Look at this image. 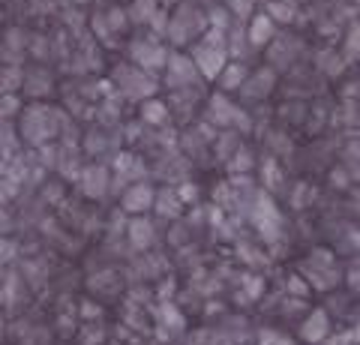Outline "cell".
<instances>
[{
	"mask_svg": "<svg viewBox=\"0 0 360 345\" xmlns=\"http://www.w3.org/2000/svg\"><path fill=\"white\" fill-rule=\"evenodd\" d=\"M127 15L132 25H153V18L160 15V4L156 0H132Z\"/></svg>",
	"mask_w": 360,
	"mask_h": 345,
	"instance_id": "cell-7",
	"label": "cell"
},
{
	"mask_svg": "<svg viewBox=\"0 0 360 345\" xmlns=\"http://www.w3.org/2000/svg\"><path fill=\"white\" fill-rule=\"evenodd\" d=\"M229 6H231L240 18H246V15L252 13V9H250V6H252V0H229Z\"/></svg>",
	"mask_w": 360,
	"mask_h": 345,
	"instance_id": "cell-15",
	"label": "cell"
},
{
	"mask_svg": "<svg viewBox=\"0 0 360 345\" xmlns=\"http://www.w3.org/2000/svg\"><path fill=\"white\" fill-rule=\"evenodd\" d=\"M264 13L276 21V25H285V21H295V15H297V9L291 6V4H285V0H270V4L264 6Z\"/></svg>",
	"mask_w": 360,
	"mask_h": 345,
	"instance_id": "cell-11",
	"label": "cell"
},
{
	"mask_svg": "<svg viewBox=\"0 0 360 345\" xmlns=\"http://www.w3.org/2000/svg\"><path fill=\"white\" fill-rule=\"evenodd\" d=\"M66 4H72V6H78V4H84V0H66Z\"/></svg>",
	"mask_w": 360,
	"mask_h": 345,
	"instance_id": "cell-17",
	"label": "cell"
},
{
	"mask_svg": "<svg viewBox=\"0 0 360 345\" xmlns=\"http://www.w3.org/2000/svg\"><path fill=\"white\" fill-rule=\"evenodd\" d=\"M348 285H352L354 292L360 294V267H357V271H352V273H348Z\"/></svg>",
	"mask_w": 360,
	"mask_h": 345,
	"instance_id": "cell-16",
	"label": "cell"
},
{
	"mask_svg": "<svg viewBox=\"0 0 360 345\" xmlns=\"http://www.w3.org/2000/svg\"><path fill=\"white\" fill-rule=\"evenodd\" d=\"M129 58L139 70L156 72V70H165L172 54L165 51V46H160V42H153V39H135L129 46Z\"/></svg>",
	"mask_w": 360,
	"mask_h": 345,
	"instance_id": "cell-2",
	"label": "cell"
},
{
	"mask_svg": "<svg viewBox=\"0 0 360 345\" xmlns=\"http://www.w3.org/2000/svg\"><path fill=\"white\" fill-rule=\"evenodd\" d=\"M258 339H262L258 345H297L295 339H288L285 333H276V330H262L258 333Z\"/></svg>",
	"mask_w": 360,
	"mask_h": 345,
	"instance_id": "cell-14",
	"label": "cell"
},
{
	"mask_svg": "<svg viewBox=\"0 0 360 345\" xmlns=\"http://www.w3.org/2000/svg\"><path fill=\"white\" fill-rule=\"evenodd\" d=\"M123 210H129V214H144V210H150L156 204V193L150 183H132L127 193L120 198Z\"/></svg>",
	"mask_w": 360,
	"mask_h": 345,
	"instance_id": "cell-6",
	"label": "cell"
},
{
	"mask_svg": "<svg viewBox=\"0 0 360 345\" xmlns=\"http://www.w3.org/2000/svg\"><path fill=\"white\" fill-rule=\"evenodd\" d=\"M105 181H108V174H105L103 169H90V171L82 177V186L87 189V195L99 198V195H103V189H105Z\"/></svg>",
	"mask_w": 360,
	"mask_h": 345,
	"instance_id": "cell-12",
	"label": "cell"
},
{
	"mask_svg": "<svg viewBox=\"0 0 360 345\" xmlns=\"http://www.w3.org/2000/svg\"><path fill=\"white\" fill-rule=\"evenodd\" d=\"M345 58H360V21L345 37Z\"/></svg>",
	"mask_w": 360,
	"mask_h": 345,
	"instance_id": "cell-13",
	"label": "cell"
},
{
	"mask_svg": "<svg viewBox=\"0 0 360 345\" xmlns=\"http://www.w3.org/2000/svg\"><path fill=\"white\" fill-rule=\"evenodd\" d=\"M285 4H291V6H295V4H300V0H285Z\"/></svg>",
	"mask_w": 360,
	"mask_h": 345,
	"instance_id": "cell-18",
	"label": "cell"
},
{
	"mask_svg": "<svg viewBox=\"0 0 360 345\" xmlns=\"http://www.w3.org/2000/svg\"><path fill=\"white\" fill-rule=\"evenodd\" d=\"M165 75L172 82V87H180V91H184V87H189V84H195V79H198V66H195V60L193 58H180V54H172V58H168V66H165Z\"/></svg>",
	"mask_w": 360,
	"mask_h": 345,
	"instance_id": "cell-4",
	"label": "cell"
},
{
	"mask_svg": "<svg viewBox=\"0 0 360 345\" xmlns=\"http://www.w3.org/2000/svg\"><path fill=\"white\" fill-rule=\"evenodd\" d=\"M129 240H132V247L135 249H148L150 247V240H153V226L148 219H135L129 222Z\"/></svg>",
	"mask_w": 360,
	"mask_h": 345,
	"instance_id": "cell-10",
	"label": "cell"
},
{
	"mask_svg": "<svg viewBox=\"0 0 360 345\" xmlns=\"http://www.w3.org/2000/svg\"><path fill=\"white\" fill-rule=\"evenodd\" d=\"M330 337V318L324 309H312L309 318L300 325V339L307 345H321L324 339Z\"/></svg>",
	"mask_w": 360,
	"mask_h": 345,
	"instance_id": "cell-5",
	"label": "cell"
},
{
	"mask_svg": "<svg viewBox=\"0 0 360 345\" xmlns=\"http://www.w3.org/2000/svg\"><path fill=\"white\" fill-rule=\"evenodd\" d=\"M49 117H54V111L49 105H33L25 111V117H21V132H25V138L33 141V144H42L58 136V126L51 124Z\"/></svg>",
	"mask_w": 360,
	"mask_h": 345,
	"instance_id": "cell-1",
	"label": "cell"
},
{
	"mask_svg": "<svg viewBox=\"0 0 360 345\" xmlns=\"http://www.w3.org/2000/svg\"><path fill=\"white\" fill-rule=\"evenodd\" d=\"M141 120L150 126H162L168 120V105L162 99H144L141 103Z\"/></svg>",
	"mask_w": 360,
	"mask_h": 345,
	"instance_id": "cell-9",
	"label": "cell"
},
{
	"mask_svg": "<svg viewBox=\"0 0 360 345\" xmlns=\"http://www.w3.org/2000/svg\"><path fill=\"white\" fill-rule=\"evenodd\" d=\"M279 37V25L274 18H270L267 13H258V15H252V21H250V27H246V42H250L252 48H264V46H270Z\"/></svg>",
	"mask_w": 360,
	"mask_h": 345,
	"instance_id": "cell-3",
	"label": "cell"
},
{
	"mask_svg": "<svg viewBox=\"0 0 360 345\" xmlns=\"http://www.w3.org/2000/svg\"><path fill=\"white\" fill-rule=\"evenodd\" d=\"M217 82H219L222 91H243V84H246V66L243 63H229Z\"/></svg>",
	"mask_w": 360,
	"mask_h": 345,
	"instance_id": "cell-8",
	"label": "cell"
}]
</instances>
